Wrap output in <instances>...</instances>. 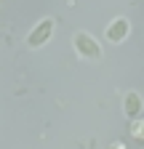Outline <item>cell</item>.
<instances>
[{
    "instance_id": "1",
    "label": "cell",
    "mask_w": 144,
    "mask_h": 149,
    "mask_svg": "<svg viewBox=\"0 0 144 149\" xmlns=\"http://www.w3.org/2000/svg\"><path fill=\"white\" fill-rule=\"evenodd\" d=\"M51 29H53V22H51V19H45V22H40V27L38 29H35L29 37H27V43L32 45V48H38V45H43L45 40H48V37H51Z\"/></svg>"
},
{
    "instance_id": "2",
    "label": "cell",
    "mask_w": 144,
    "mask_h": 149,
    "mask_svg": "<svg viewBox=\"0 0 144 149\" xmlns=\"http://www.w3.org/2000/svg\"><path fill=\"white\" fill-rule=\"evenodd\" d=\"M75 43H78V51H80L83 56H99L96 43H94L88 35H78V37H75Z\"/></svg>"
},
{
    "instance_id": "3",
    "label": "cell",
    "mask_w": 144,
    "mask_h": 149,
    "mask_svg": "<svg viewBox=\"0 0 144 149\" xmlns=\"http://www.w3.org/2000/svg\"><path fill=\"white\" fill-rule=\"evenodd\" d=\"M110 40H120V37L125 35V22H115V27H110Z\"/></svg>"
},
{
    "instance_id": "4",
    "label": "cell",
    "mask_w": 144,
    "mask_h": 149,
    "mask_svg": "<svg viewBox=\"0 0 144 149\" xmlns=\"http://www.w3.org/2000/svg\"><path fill=\"white\" fill-rule=\"evenodd\" d=\"M139 99L136 96H128V115H139Z\"/></svg>"
}]
</instances>
